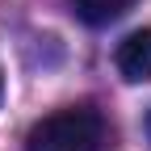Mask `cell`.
I'll return each instance as SVG.
<instances>
[{"label": "cell", "instance_id": "1", "mask_svg": "<svg viewBox=\"0 0 151 151\" xmlns=\"http://www.w3.org/2000/svg\"><path fill=\"white\" fill-rule=\"evenodd\" d=\"M105 118L88 105H67L34 122L25 134V151H105Z\"/></svg>", "mask_w": 151, "mask_h": 151}, {"label": "cell", "instance_id": "2", "mask_svg": "<svg viewBox=\"0 0 151 151\" xmlns=\"http://www.w3.org/2000/svg\"><path fill=\"white\" fill-rule=\"evenodd\" d=\"M118 71H122V80H130V84H147L151 80V25L147 29H134L118 46Z\"/></svg>", "mask_w": 151, "mask_h": 151}, {"label": "cell", "instance_id": "3", "mask_svg": "<svg viewBox=\"0 0 151 151\" xmlns=\"http://www.w3.org/2000/svg\"><path fill=\"white\" fill-rule=\"evenodd\" d=\"M130 9H134V0H76V17L84 25H109Z\"/></svg>", "mask_w": 151, "mask_h": 151}, {"label": "cell", "instance_id": "4", "mask_svg": "<svg viewBox=\"0 0 151 151\" xmlns=\"http://www.w3.org/2000/svg\"><path fill=\"white\" fill-rule=\"evenodd\" d=\"M147 139H151V118H147Z\"/></svg>", "mask_w": 151, "mask_h": 151}, {"label": "cell", "instance_id": "5", "mask_svg": "<svg viewBox=\"0 0 151 151\" xmlns=\"http://www.w3.org/2000/svg\"><path fill=\"white\" fill-rule=\"evenodd\" d=\"M0 92H4V76H0Z\"/></svg>", "mask_w": 151, "mask_h": 151}]
</instances>
